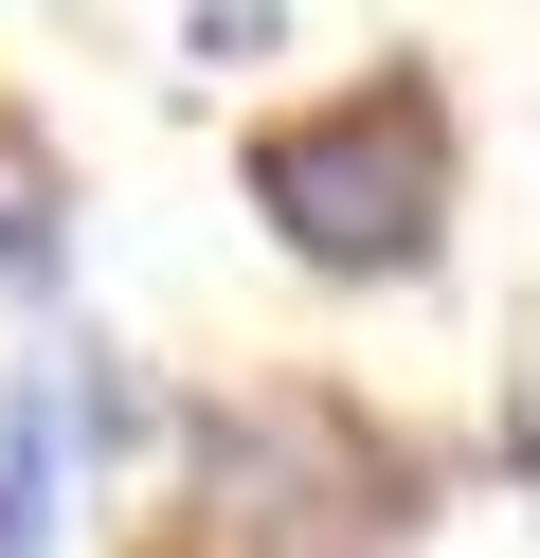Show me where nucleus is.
<instances>
[{"label": "nucleus", "mask_w": 540, "mask_h": 558, "mask_svg": "<svg viewBox=\"0 0 540 558\" xmlns=\"http://www.w3.org/2000/svg\"><path fill=\"white\" fill-rule=\"evenodd\" d=\"M252 198H271V234L307 270H415L432 253V217H451V145H432V109L415 90H360V109H307V126H271L252 145Z\"/></svg>", "instance_id": "1"}, {"label": "nucleus", "mask_w": 540, "mask_h": 558, "mask_svg": "<svg viewBox=\"0 0 540 558\" xmlns=\"http://www.w3.org/2000/svg\"><path fill=\"white\" fill-rule=\"evenodd\" d=\"M55 541V433H36V397H0V558Z\"/></svg>", "instance_id": "2"}, {"label": "nucleus", "mask_w": 540, "mask_h": 558, "mask_svg": "<svg viewBox=\"0 0 540 558\" xmlns=\"http://www.w3.org/2000/svg\"><path fill=\"white\" fill-rule=\"evenodd\" d=\"M199 54L235 73V54H271V0H199Z\"/></svg>", "instance_id": "3"}]
</instances>
